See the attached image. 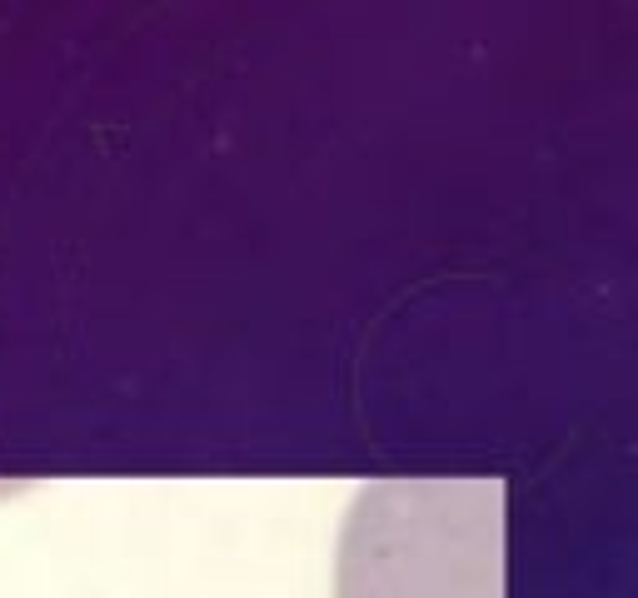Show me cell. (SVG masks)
<instances>
[{
    "mask_svg": "<svg viewBox=\"0 0 638 598\" xmlns=\"http://www.w3.org/2000/svg\"><path fill=\"white\" fill-rule=\"evenodd\" d=\"M335 598H504V484H364L339 524Z\"/></svg>",
    "mask_w": 638,
    "mask_h": 598,
    "instance_id": "1",
    "label": "cell"
}]
</instances>
